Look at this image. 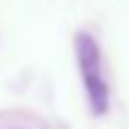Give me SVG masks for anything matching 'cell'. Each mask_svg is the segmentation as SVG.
Segmentation results:
<instances>
[{
    "instance_id": "cell-1",
    "label": "cell",
    "mask_w": 129,
    "mask_h": 129,
    "mask_svg": "<svg viewBox=\"0 0 129 129\" xmlns=\"http://www.w3.org/2000/svg\"><path fill=\"white\" fill-rule=\"evenodd\" d=\"M75 50H78V62L82 69V78L90 106L95 114H103L108 110V84L103 82L101 71H99V47L92 41L90 35L82 32L75 39Z\"/></svg>"
}]
</instances>
